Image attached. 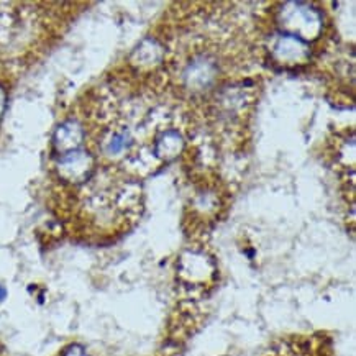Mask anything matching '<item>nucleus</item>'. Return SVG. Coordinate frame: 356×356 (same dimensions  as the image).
Returning a JSON list of instances; mask_svg holds the SVG:
<instances>
[{
	"label": "nucleus",
	"mask_w": 356,
	"mask_h": 356,
	"mask_svg": "<svg viewBox=\"0 0 356 356\" xmlns=\"http://www.w3.org/2000/svg\"><path fill=\"white\" fill-rule=\"evenodd\" d=\"M65 356H88V353H86L81 346H71V348L65 353Z\"/></svg>",
	"instance_id": "20e7f679"
},
{
	"label": "nucleus",
	"mask_w": 356,
	"mask_h": 356,
	"mask_svg": "<svg viewBox=\"0 0 356 356\" xmlns=\"http://www.w3.org/2000/svg\"><path fill=\"white\" fill-rule=\"evenodd\" d=\"M268 356H316V355H307V351L302 350V345H282L280 350L273 351Z\"/></svg>",
	"instance_id": "7ed1b4c3"
},
{
	"label": "nucleus",
	"mask_w": 356,
	"mask_h": 356,
	"mask_svg": "<svg viewBox=\"0 0 356 356\" xmlns=\"http://www.w3.org/2000/svg\"><path fill=\"white\" fill-rule=\"evenodd\" d=\"M0 356H7V355H6V350H3L2 345H0Z\"/></svg>",
	"instance_id": "423d86ee"
},
{
	"label": "nucleus",
	"mask_w": 356,
	"mask_h": 356,
	"mask_svg": "<svg viewBox=\"0 0 356 356\" xmlns=\"http://www.w3.org/2000/svg\"><path fill=\"white\" fill-rule=\"evenodd\" d=\"M280 33L294 36L304 43L316 40L322 33V13L307 3L291 2L282 6L277 15Z\"/></svg>",
	"instance_id": "f257e3e1"
},
{
	"label": "nucleus",
	"mask_w": 356,
	"mask_h": 356,
	"mask_svg": "<svg viewBox=\"0 0 356 356\" xmlns=\"http://www.w3.org/2000/svg\"><path fill=\"white\" fill-rule=\"evenodd\" d=\"M6 298H7V291H6V287L0 286V304H2L3 300H6Z\"/></svg>",
	"instance_id": "39448f33"
},
{
	"label": "nucleus",
	"mask_w": 356,
	"mask_h": 356,
	"mask_svg": "<svg viewBox=\"0 0 356 356\" xmlns=\"http://www.w3.org/2000/svg\"><path fill=\"white\" fill-rule=\"evenodd\" d=\"M269 49H271V56L275 58V61L282 66L304 65L310 56L307 43L282 33L276 35L275 43L269 47Z\"/></svg>",
	"instance_id": "f03ea898"
}]
</instances>
